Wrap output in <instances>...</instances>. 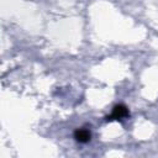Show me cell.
Listing matches in <instances>:
<instances>
[{"label":"cell","mask_w":158,"mask_h":158,"mask_svg":"<svg viewBox=\"0 0 158 158\" xmlns=\"http://www.w3.org/2000/svg\"><path fill=\"white\" fill-rule=\"evenodd\" d=\"M128 116H130L128 109L125 105H121L120 104V105H116L112 109V112L109 116H106V121H115V120L121 121V120H123V118H126Z\"/></svg>","instance_id":"obj_1"},{"label":"cell","mask_w":158,"mask_h":158,"mask_svg":"<svg viewBox=\"0 0 158 158\" xmlns=\"http://www.w3.org/2000/svg\"><path fill=\"white\" fill-rule=\"evenodd\" d=\"M90 137H91V135H90V132H89L88 128H77L74 131V138H75V141L80 142V143L89 142L90 141Z\"/></svg>","instance_id":"obj_2"}]
</instances>
